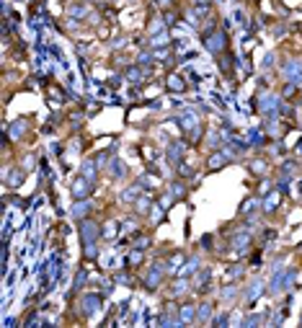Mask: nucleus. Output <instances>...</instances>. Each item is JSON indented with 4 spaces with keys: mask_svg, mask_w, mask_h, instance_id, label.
<instances>
[{
    "mask_svg": "<svg viewBox=\"0 0 302 328\" xmlns=\"http://www.w3.org/2000/svg\"><path fill=\"white\" fill-rule=\"evenodd\" d=\"M251 170H253L256 176H261V173L266 170V163H264V161H253V163H251Z\"/></svg>",
    "mask_w": 302,
    "mask_h": 328,
    "instance_id": "obj_20",
    "label": "nucleus"
},
{
    "mask_svg": "<svg viewBox=\"0 0 302 328\" xmlns=\"http://www.w3.org/2000/svg\"><path fill=\"white\" fill-rule=\"evenodd\" d=\"M21 181H23V170H18V168H16V170H13V173L8 176V186H13V189H16Z\"/></svg>",
    "mask_w": 302,
    "mask_h": 328,
    "instance_id": "obj_14",
    "label": "nucleus"
},
{
    "mask_svg": "<svg viewBox=\"0 0 302 328\" xmlns=\"http://www.w3.org/2000/svg\"><path fill=\"white\" fill-rule=\"evenodd\" d=\"M170 194H173L176 199H178V196H183V194H186V186H181V181H176L173 186H170Z\"/></svg>",
    "mask_w": 302,
    "mask_h": 328,
    "instance_id": "obj_19",
    "label": "nucleus"
},
{
    "mask_svg": "<svg viewBox=\"0 0 302 328\" xmlns=\"http://www.w3.org/2000/svg\"><path fill=\"white\" fill-rule=\"evenodd\" d=\"M183 153H186V145H183V142H173V145L168 148V158L170 161H178Z\"/></svg>",
    "mask_w": 302,
    "mask_h": 328,
    "instance_id": "obj_8",
    "label": "nucleus"
},
{
    "mask_svg": "<svg viewBox=\"0 0 302 328\" xmlns=\"http://www.w3.org/2000/svg\"><path fill=\"white\" fill-rule=\"evenodd\" d=\"M127 75H129V81H142V78H145V73H140L137 68H132V70H129Z\"/></svg>",
    "mask_w": 302,
    "mask_h": 328,
    "instance_id": "obj_22",
    "label": "nucleus"
},
{
    "mask_svg": "<svg viewBox=\"0 0 302 328\" xmlns=\"http://www.w3.org/2000/svg\"><path fill=\"white\" fill-rule=\"evenodd\" d=\"M284 78L290 83H302V62L300 60H290L284 65Z\"/></svg>",
    "mask_w": 302,
    "mask_h": 328,
    "instance_id": "obj_3",
    "label": "nucleus"
},
{
    "mask_svg": "<svg viewBox=\"0 0 302 328\" xmlns=\"http://www.w3.org/2000/svg\"><path fill=\"white\" fill-rule=\"evenodd\" d=\"M279 204V194L277 191H269V199H264V212H274Z\"/></svg>",
    "mask_w": 302,
    "mask_h": 328,
    "instance_id": "obj_10",
    "label": "nucleus"
},
{
    "mask_svg": "<svg viewBox=\"0 0 302 328\" xmlns=\"http://www.w3.org/2000/svg\"><path fill=\"white\" fill-rule=\"evenodd\" d=\"M160 279H163V266H152L145 274V287H148V290H155V287L160 284Z\"/></svg>",
    "mask_w": 302,
    "mask_h": 328,
    "instance_id": "obj_5",
    "label": "nucleus"
},
{
    "mask_svg": "<svg viewBox=\"0 0 302 328\" xmlns=\"http://www.w3.org/2000/svg\"><path fill=\"white\" fill-rule=\"evenodd\" d=\"M209 316H212V305H209V303L196 308V321H209Z\"/></svg>",
    "mask_w": 302,
    "mask_h": 328,
    "instance_id": "obj_13",
    "label": "nucleus"
},
{
    "mask_svg": "<svg viewBox=\"0 0 302 328\" xmlns=\"http://www.w3.org/2000/svg\"><path fill=\"white\" fill-rule=\"evenodd\" d=\"M80 235H83L85 243H96V238L101 235V228L90 220H80Z\"/></svg>",
    "mask_w": 302,
    "mask_h": 328,
    "instance_id": "obj_2",
    "label": "nucleus"
},
{
    "mask_svg": "<svg viewBox=\"0 0 302 328\" xmlns=\"http://www.w3.org/2000/svg\"><path fill=\"white\" fill-rule=\"evenodd\" d=\"M225 44H227L225 31H215V34H209V36H207V49H209V52H215V55H220V52L225 49Z\"/></svg>",
    "mask_w": 302,
    "mask_h": 328,
    "instance_id": "obj_4",
    "label": "nucleus"
},
{
    "mask_svg": "<svg viewBox=\"0 0 302 328\" xmlns=\"http://www.w3.org/2000/svg\"><path fill=\"white\" fill-rule=\"evenodd\" d=\"M248 243H251V238H248L245 233H240V235H235V238H232V246L235 248H248Z\"/></svg>",
    "mask_w": 302,
    "mask_h": 328,
    "instance_id": "obj_15",
    "label": "nucleus"
},
{
    "mask_svg": "<svg viewBox=\"0 0 302 328\" xmlns=\"http://www.w3.org/2000/svg\"><path fill=\"white\" fill-rule=\"evenodd\" d=\"M168 85H170V90H181V88H183V83L178 81V78H170V81H168Z\"/></svg>",
    "mask_w": 302,
    "mask_h": 328,
    "instance_id": "obj_23",
    "label": "nucleus"
},
{
    "mask_svg": "<svg viewBox=\"0 0 302 328\" xmlns=\"http://www.w3.org/2000/svg\"><path fill=\"white\" fill-rule=\"evenodd\" d=\"M88 8L85 5H70V16H85Z\"/></svg>",
    "mask_w": 302,
    "mask_h": 328,
    "instance_id": "obj_21",
    "label": "nucleus"
},
{
    "mask_svg": "<svg viewBox=\"0 0 302 328\" xmlns=\"http://www.w3.org/2000/svg\"><path fill=\"white\" fill-rule=\"evenodd\" d=\"M181 321H194V305H183L181 308Z\"/></svg>",
    "mask_w": 302,
    "mask_h": 328,
    "instance_id": "obj_17",
    "label": "nucleus"
},
{
    "mask_svg": "<svg viewBox=\"0 0 302 328\" xmlns=\"http://www.w3.org/2000/svg\"><path fill=\"white\" fill-rule=\"evenodd\" d=\"M90 191H93V186H90V178L80 176V178L73 181V196H75V199H88Z\"/></svg>",
    "mask_w": 302,
    "mask_h": 328,
    "instance_id": "obj_1",
    "label": "nucleus"
},
{
    "mask_svg": "<svg viewBox=\"0 0 302 328\" xmlns=\"http://www.w3.org/2000/svg\"><path fill=\"white\" fill-rule=\"evenodd\" d=\"M135 204H137V212H142V215L150 212V199H137Z\"/></svg>",
    "mask_w": 302,
    "mask_h": 328,
    "instance_id": "obj_18",
    "label": "nucleus"
},
{
    "mask_svg": "<svg viewBox=\"0 0 302 328\" xmlns=\"http://www.w3.org/2000/svg\"><path fill=\"white\" fill-rule=\"evenodd\" d=\"M225 163H227V155H225V150H222V153H215L212 158L207 161V168L209 170H217V168H222Z\"/></svg>",
    "mask_w": 302,
    "mask_h": 328,
    "instance_id": "obj_7",
    "label": "nucleus"
},
{
    "mask_svg": "<svg viewBox=\"0 0 302 328\" xmlns=\"http://www.w3.org/2000/svg\"><path fill=\"white\" fill-rule=\"evenodd\" d=\"M253 207H256V199H251V202H243L240 212H253Z\"/></svg>",
    "mask_w": 302,
    "mask_h": 328,
    "instance_id": "obj_24",
    "label": "nucleus"
},
{
    "mask_svg": "<svg viewBox=\"0 0 302 328\" xmlns=\"http://www.w3.org/2000/svg\"><path fill=\"white\" fill-rule=\"evenodd\" d=\"M90 215V204L85 199H75V207H73V217L75 220H85Z\"/></svg>",
    "mask_w": 302,
    "mask_h": 328,
    "instance_id": "obj_6",
    "label": "nucleus"
},
{
    "mask_svg": "<svg viewBox=\"0 0 302 328\" xmlns=\"http://www.w3.org/2000/svg\"><path fill=\"white\" fill-rule=\"evenodd\" d=\"M111 176H114V178H124V176H127V165H124L122 161H114V163H111Z\"/></svg>",
    "mask_w": 302,
    "mask_h": 328,
    "instance_id": "obj_12",
    "label": "nucleus"
},
{
    "mask_svg": "<svg viewBox=\"0 0 302 328\" xmlns=\"http://www.w3.org/2000/svg\"><path fill=\"white\" fill-rule=\"evenodd\" d=\"M261 287H264V282H261V279H253V282H251V287H248V295H245V297H248V303H251V300H256V297L261 295Z\"/></svg>",
    "mask_w": 302,
    "mask_h": 328,
    "instance_id": "obj_11",
    "label": "nucleus"
},
{
    "mask_svg": "<svg viewBox=\"0 0 302 328\" xmlns=\"http://www.w3.org/2000/svg\"><path fill=\"white\" fill-rule=\"evenodd\" d=\"M137 194H140V186H129V189H127V191L122 194V199H124V202H132Z\"/></svg>",
    "mask_w": 302,
    "mask_h": 328,
    "instance_id": "obj_16",
    "label": "nucleus"
},
{
    "mask_svg": "<svg viewBox=\"0 0 302 328\" xmlns=\"http://www.w3.org/2000/svg\"><path fill=\"white\" fill-rule=\"evenodd\" d=\"M80 176H85V178L93 181V178H96V161H85V163L80 165Z\"/></svg>",
    "mask_w": 302,
    "mask_h": 328,
    "instance_id": "obj_9",
    "label": "nucleus"
}]
</instances>
